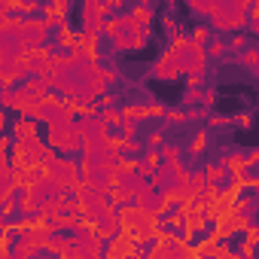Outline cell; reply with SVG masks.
Masks as SVG:
<instances>
[{
	"instance_id": "obj_1",
	"label": "cell",
	"mask_w": 259,
	"mask_h": 259,
	"mask_svg": "<svg viewBox=\"0 0 259 259\" xmlns=\"http://www.w3.org/2000/svg\"><path fill=\"white\" fill-rule=\"evenodd\" d=\"M250 7H253V0H226V4L210 16V28L220 31V34L241 31L250 22Z\"/></svg>"
},
{
	"instance_id": "obj_2",
	"label": "cell",
	"mask_w": 259,
	"mask_h": 259,
	"mask_svg": "<svg viewBox=\"0 0 259 259\" xmlns=\"http://www.w3.org/2000/svg\"><path fill=\"white\" fill-rule=\"evenodd\" d=\"M73 116H79V110H76V101H70V98H64V95H46L43 98V110H40V122L46 125V128H61V125H70V122H76Z\"/></svg>"
},
{
	"instance_id": "obj_3",
	"label": "cell",
	"mask_w": 259,
	"mask_h": 259,
	"mask_svg": "<svg viewBox=\"0 0 259 259\" xmlns=\"http://www.w3.org/2000/svg\"><path fill=\"white\" fill-rule=\"evenodd\" d=\"M46 180H55V183L73 189L82 180V168H79V162H73V156L49 150V156H46Z\"/></svg>"
},
{
	"instance_id": "obj_4",
	"label": "cell",
	"mask_w": 259,
	"mask_h": 259,
	"mask_svg": "<svg viewBox=\"0 0 259 259\" xmlns=\"http://www.w3.org/2000/svg\"><path fill=\"white\" fill-rule=\"evenodd\" d=\"M0 101H4V107L10 113H19V116H34L37 119L40 110H43V98H37L34 92H28L25 82H19L13 89H4V92H0Z\"/></svg>"
},
{
	"instance_id": "obj_5",
	"label": "cell",
	"mask_w": 259,
	"mask_h": 259,
	"mask_svg": "<svg viewBox=\"0 0 259 259\" xmlns=\"http://www.w3.org/2000/svg\"><path fill=\"white\" fill-rule=\"evenodd\" d=\"M110 40H113V49L116 52H141L147 46V40H150V31L141 28L138 22H132V16H128V13H122V25H119V31Z\"/></svg>"
},
{
	"instance_id": "obj_6",
	"label": "cell",
	"mask_w": 259,
	"mask_h": 259,
	"mask_svg": "<svg viewBox=\"0 0 259 259\" xmlns=\"http://www.w3.org/2000/svg\"><path fill=\"white\" fill-rule=\"evenodd\" d=\"M49 150H52V147H49L43 138H31V141H16V138H13V147H10V159H13V165L22 171V168H28V165L46 162Z\"/></svg>"
},
{
	"instance_id": "obj_7",
	"label": "cell",
	"mask_w": 259,
	"mask_h": 259,
	"mask_svg": "<svg viewBox=\"0 0 259 259\" xmlns=\"http://www.w3.org/2000/svg\"><path fill=\"white\" fill-rule=\"evenodd\" d=\"M46 144L64 156H76L82 153V132H79V122H70V125H61V128H49L46 135Z\"/></svg>"
},
{
	"instance_id": "obj_8",
	"label": "cell",
	"mask_w": 259,
	"mask_h": 259,
	"mask_svg": "<svg viewBox=\"0 0 259 259\" xmlns=\"http://www.w3.org/2000/svg\"><path fill=\"white\" fill-rule=\"evenodd\" d=\"M119 223H122V232H138V229H144V226H153V223H162V217L159 213H153L150 207H144V204H138V201H128V204H122L119 207Z\"/></svg>"
},
{
	"instance_id": "obj_9",
	"label": "cell",
	"mask_w": 259,
	"mask_h": 259,
	"mask_svg": "<svg viewBox=\"0 0 259 259\" xmlns=\"http://www.w3.org/2000/svg\"><path fill=\"white\" fill-rule=\"evenodd\" d=\"M107 16H113L110 0H82V10H79V25H82V31L104 34Z\"/></svg>"
},
{
	"instance_id": "obj_10",
	"label": "cell",
	"mask_w": 259,
	"mask_h": 259,
	"mask_svg": "<svg viewBox=\"0 0 259 259\" xmlns=\"http://www.w3.org/2000/svg\"><path fill=\"white\" fill-rule=\"evenodd\" d=\"M247 229H250V213H241V210L229 207V213H226L220 223H213V229H207V235H210L213 241H229V238H235V235H244Z\"/></svg>"
},
{
	"instance_id": "obj_11",
	"label": "cell",
	"mask_w": 259,
	"mask_h": 259,
	"mask_svg": "<svg viewBox=\"0 0 259 259\" xmlns=\"http://www.w3.org/2000/svg\"><path fill=\"white\" fill-rule=\"evenodd\" d=\"M49 22L40 16H22V25H19V34H22V43L25 49H37V46H46L49 43Z\"/></svg>"
},
{
	"instance_id": "obj_12",
	"label": "cell",
	"mask_w": 259,
	"mask_h": 259,
	"mask_svg": "<svg viewBox=\"0 0 259 259\" xmlns=\"http://www.w3.org/2000/svg\"><path fill=\"white\" fill-rule=\"evenodd\" d=\"M104 256L107 259H125V256H147V247L144 244H138L128 232H119L116 238H110L107 244H104Z\"/></svg>"
},
{
	"instance_id": "obj_13",
	"label": "cell",
	"mask_w": 259,
	"mask_h": 259,
	"mask_svg": "<svg viewBox=\"0 0 259 259\" xmlns=\"http://www.w3.org/2000/svg\"><path fill=\"white\" fill-rule=\"evenodd\" d=\"M79 132H82V141H104L110 135V122L104 119V113H89V116H79Z\"/></svg>"
},
{
	"instance_id": "obj_14",
	"label": "cell",
	"mask_w": 259,
	"mask_h": 259,
	"mask_svg": "<svg viewBox=\"0 0 259 259\" xmlns=\"http://www.w3.org/2000/svg\"><path fill=\"white\" fill-rule=\"evenodd\" d=\"M153 76H156V79H162V82H174V79H180V76H183V70H180L177 55H174V49H171V46L156 58V64H153Z\"/></svg>"
},
{
	"instance_id": "obj_15",
	"label": "cell",
	"mask_w": 259,
	"mask_h": 259,
	"mask_svg": "<svg viewBox=\"0 0 259 259\" xmlns=\"http://www.w3.org/2000/svg\"><path fill=\"white\" fill-rule=\"evenodd\" d=\"M207 229H210L207 213H204V210H192V213H186V223H183L180 235L189 238V241H195V235H207Z\"/></svg>"
},
{
	"instance_id": "obj_16",
	"label": "cell",
	"mask_w": 259,
	"mask_h": 259,
	"mask_svg": "<svg viewBox=\"0 0 259 259\" xmlns=\"http://www.w3.org/2000/svg\"><path fill=\"white\" fill-rule=\"evenodd\" d=\"M40 119H34V116H19L16 122H13V138L16 141H31V138H40Z\"/></svg>"
},
{
	"instance_id": "obj_17",
	"label": "cell",
	"mask_w": 259,
	"mask_h": 259,
	"mask_svg": "<svg viewBox=\"0 0 259 259\" xmlns=\"http://www.w3.org/2000/svg\"><path fill=\"white\" fill-rule=\"evenodd\" d=\"M67 13H70V4H58V0H46L43 4V19L49 22V28H61L67 25Z\"/></svg>"
},
{
	"instance_id": "obj_18",
	"label": "cell",
	"mask_w": 259,
	"mask_h": 259,
	"mask_svg": "<svg viewBox=\"0 0 259 259\" xmlns=\"http://www.w3.org/2000/svg\"><path fill=\"white\" fill-rule=\"evenodd\" d=\"M177 241V235H174V229H165L162 226V232H159V238L153 241V247H147V256L150 259H165L168 256V247Z\"/></svg>"
},
{
	"instance_id": "obj_19",
	"label": "cell",
	"mask_w": 259,
	"mask_h": 259,
	"mask_svg": "<svg viewBox=\"0 0 259 259\" xmlns=\"http://www.w3.org/2000/svg\"><path fill=\"white\" fill-rule=\"evenodd\" d=\"M55 46H58V49H64V52H73V49L79 46V31H73L70 25L55 28Z\"/></svg>"
},
{
	"instance_id": "obj_20",
	"label": "cell",
	"mask_w": 259,
	"mask_h": 259,
	"mask_svg": "<svg viewBox=\"0 0 259 259\" xmlns=\"http://www.w3.org/2000/svg\"><path fill=\"white\" fill-rule=\"evenodd\" d=\"M98 37L101 34H92V31H82L79 28V49L89 61H101V46H98Z\"/></svg>"
},
{
	"instance_id": "obj_21",
	"label": "cell",
	"mask_w": 259,
	"mask_h": 259,
	"mask_svg": "<svg viewBox=\"0 0 259 259\" xmlns=\"http://www.w3.org/2000/svg\"><path fill=\"white\" fill-rule=\"evenodd\" d=\"M223 165H226V171H229V174H247V168H250L247 153H241V150L226 153V156H223Z\"/></svg>"
},
{
	"instance_id": "obj_22",
	"label": "cell",
	"mask_w": 259,
	"mask_h": 259,
	"mask_svg": "<svg viewBox=\"0 0 259 259\" xmlns=\"http://www.w3.org/2000/svg\"><path fill=\"white\" fill-rule=\"evenodd\" d=\"M159 195H162V192L150 183L144 192H138V195H135V201H138V204H144V207H150L153 213H159Z\"/></svg>"
},
{
	"instance_id": "obj_23",
	"label": "cell",
	"mask_w": 259,
	"mask_h": 259,
	"mask_svg": "<svg viewBox=\"0 0 259 259\" xmlns=\"http://www.w3.org/2000/svg\"><path fill=\"white\" fill-rule=\"evenodd\" d=\"M159 192H162L159 195V217L174 210V207H180V192L177 189H159Z\"/></svg>"
},
{
	"instance_id": "obj_24",
	"label": "cell",
	"mask_w": 259,
	"mask_h": 259,
	"mask_svg": "<svg viewBox=\"0 0 259 259\" xmlns=\"http://www.w3.org/2000/svg\"><path fill=\"white\" fill-rule=\"evenodd\" d=\"M128 16H132V22H138L141 28H147V31H150V25H153V7H144V4H138V7H132V10H128Z\"/></svg>"
},
{
	"instance_id": "obj_25",
	"label": "cell",
	"mask_w": 259,
	"mask_h": 259,
	"mask_svg": "<svg viewBox=\"0 0 259 259\" xmlns=\"http://www.w3.org/2000/svg\"><path fill=\"white\" fill-rule=\"evenodd\" d=\"M159 165H162V153H159V150H153V147H150V150H147V156H144V159H141V171H144V174H147V177H153V174H156V171H159Z\"/></svg>"
},
{
	"instance_id": "obj_26",
	"label": "cell",
	"mask_w": 259,
	"mask_h": 259,
	"mask_svg": "<svg viewBox=\"0 0 259 259\" xmlns=\"http://www.w3.org/2000/svg\"><path fill=\"white\" fill-rule=\"evenodd\" d=\"M223 4H226V0H189V7H192L198 16H207V19H210Z\"/></svg>"
},
{
	"instance_id": "obj_27",
	"label": "cell",
	"mask_w": 259,
	"mask_h": 259,
	"mask_svg": "<svg viewBox=\"0 0 259 259\" xmlns=\"http://www.w3.org/2000/svg\"><path fill=\"white\" fill-rule=\"evenodd\" d=\"M201 171L207 174V180H210V183H223V180L229 177V171H226V165H223V159H220V162H207V165H204Z\"/></svg>"
},
{
	"instance_id": "obj_28",
	"label": "cell",
	"mask_w": 259,
	"mask_h": 259,
	"mask_svg": "<svg viewBox=\"0 0 259 259\" xmlns=\"http://www.w3.org/2000/svg\"><path fill=\"white\" fill-rule=\"evenodd\" d=\"M122 116H125V119H135V122L150 119V104H125V107H122Z\"/></svg>"
},
{
	"instance_id": "obj_29",
	"label": "cell",
	"mask_w": 259,
	"mask_h": 259,
	"mask_svg": "<svg viewBox=\"0 0 259 259\" xmlns=\"http://www.w3.org/2000/svg\"><path fill=\"white\" fill-rule=\"evenodd\" d=\"M110 201H113L116 207H122V204H128V201H135V192H132V189H125V186L119 183V186L110 189Z\"/></svg>"
},
{
	"instance_id": "obj_30",
	"label": "cell",
	"mask_w": 259,
	"mask_h": 259,
	"mask_svg": "<svg viewBox=\"0 0 259 259\" xmlns=\"http://www.w3.org/2000/svg\"><path fill=\"white\" fill-rule=\"evenodd\" d=\"M159 153H162V162H168V165H180V159H183V150L177 144H165Z\"/></svg>"
},
{
	"instance_id": "obj_31",
	"label": "cell",
	"mask_w": 259,
	"mask_h": 259,
	"mask_svg": "<svg viewBox=\"0 0 259 259\" xmlns=\"http://www.w3.org/2000/svg\"><path fill=\"white\" fill-rule=\"evenodd\" d=\"M207 141H210V138H207V132H195V138L189 141V147H186V150H189L192 156H201V153L207 150Z\"/></svg>"
},
{
	"instance_id": "obj_32",
	"label": "cell",
	"mask_w": 259,
	"mask_h": 259,
	"mask_svg": "<svg viewBox=\"0 0 259 259\" xmlns=\"http://www.w3.org/2000/svg\"><path fill=\"white\" fill-rule=\"evenodd\" d=\"M217 247H220V241H213V238L207 235L201 244H195V259H201V256H217Z\"/></svg>"
},
{
	"instance_id": "obj_33",
	"label": "cell",
	"mask_w": 259,
	"mask_h": 259,
	"mask_svg": "<svg viewBox=\"0 0 259 259\" xmlns=\"http://www.w3.org/2000/svg\"><path fill=\"white\" fill-rule=\"evenodd\" d=\"M238 64H244V67H250V70L259 73V49H244L238 55Z\"/></svg>"
},
{
	"instance_id": "obj_34",
	"label": "cell",
	"mask_w": 259,
	"mask_h": 259,
	"mask_svg": "<svg viewBox=\"0 0 259 259\" xmlns=\"http://www.w3.org/2000/svg\"><path fill=\"white\" fill-rule=\"evenodd\" d=\"M101 113H104V119L110 122V128H113V125H116V128H122V122H125V116H122V110H116V107H104Z\"/></svg>"
},
{
	"instance_id": "obj_35",
	"label": "cell",
	"mask_w": 259,
	"mask_h": 259,
	"mask_svg": "<svg viewBox=\"0 0 259 259\" xmlns=\"http://www.w3.org/2000/svg\"><path fill=\"white\" fill-rule=\"evenodd\" d=\"M226 49H229V40H220V37H217V40H210L207 55H210V58H223V55H226Z\"/></svg>"
},
{
	"instance_id": "obj_36",
	"label": "cell",
	"mask_w": 259,
	"mask_h": 259,
	"mask_svg": "<svg viewBox=\"0 0 259 259\" xmlns=\"http://www.w3.org/2000/svg\"><path fill=\"white\" fill-rule=\"evenodd\" d=\"M43 0H22V16H40Z\"/></svg>"
},
{
	"instance_id": "obj_37",
	"label": "cell",
	"mask_w": 259,
	"mask_h": 259,
	"mask_svg": "<svg viewBox=\"0 0 259 259\" xmlns=\"http://www.w3.org/2000/svg\"><path fill=\"white\" fill-rule=\"evenodd\" d=\"M207 125H210V128H226V125H235V116H226V113H213V116L207 119Z\"/></svg>"
},
{
	"instance_id": "obj_38",
	"label": "cell",
	"mask_w": 259,
	"mask_h": 259,
	"mask_svg": "<svg viewBox=\"0 0 259 259\" xmlns=\"http://www.w3.org/2000/svg\"><path fill=\"white\" fill-rule=\"evenodd\" d=\"M119 150L132 156V153H138V150H141V141H138V138H119Z\"/></svg>"
},
{
	"instance_id": "obj_39",
	"label": "cell",
	"mask_w": 259,
	"mask_h": 259,
	"mask_svg": "<svg viewBox=\"0 0 259 259\" xmlns=\"http://www.w3.org/2000/svg\"><path fill=\"white\" fill-rule=\"evenodd\" d=\"M147 147L162 150V147H165V135H162V132H150V135H147Z\"/></svg>"
},
{
	"instance_id": "obj_40",
	"label": "cell",
	"mask_w": 259,
	"mask_h": 259,
	"mask_svg": "<svg viewBox=\"0 0 259 259\" xmlns=\"http://www.w3.org/2000/svg\"><path fill=\"white\" fill-rule=\"evenodd\" d=\"M244 244H250V247H256V244H259V223H256V226L250 223V229L244 232Z\"/></svg>"
},
{
	"instance_id": "obj_41",
	"label": "cell",
	"mask_w": 259,
	"mask_h": 259,
	"mask_svg": "<svg viewBox=\"0 0 259 259\" xmlns=\"http://www.w3.org/2000/svg\"><path fill=\"white\" fill-rule=\"evenodd\" d=\"M244 43H247V40H244L241 31H235V34L229 37V49H235V52H244Z\"/></svg>"
},
{
	"instance_id": "obj_42",
	"label": "cell",
	"mask_w": 259,
	"mask_h": 259,
	"mask_svg": "<svg viewBox=\"0 0 259 259\" xmlns=\"http://www.w3.org/2000/svg\"><path fill=\"white\" fill-rule=\"evenodd\" d=\"M250 28L253 34H259V0H253V7H250Z\"/></svg>"
},
{
	"instance_id": "obj_43",
	"label": "cell",
	"mask_w": 259,
	"mask_h": 259,
	"mask_svg": "<svg viewBox=\"0 0 259 259\" xmlns=\"http://www.w3.org/2000/svg\"><path fill=\"white\" fill-rule=\"evenodd\" d=\"M162 28H165V34H171V37H174V34H180V31H177V19H174V16H162Z\"/></svg>"
},
{
	"instance_id": "obj_44",
	"label": "cell",
	"mask_w": 259,
	"mask_h": 259,
	"mask_svg": "<svg viewBox=\"0 0 259 259\" xmlns=\"http://www.w3.org/2000/svg\"><path fill=\"white\" fill-rule=\"evenodd\" d=\"M192 40H195V43H207V40H210V28H204V25H198V28L192 31Z\"/></svg>"
},
{
	"instance_id": "obj_45",
	"label": "cell",
	"mask_w": 259,
	"mask_h": 259,
	"mask_svg": "<svg viewBox=\"0 0 259 259\" xmlns=\"http://www.w3.org/2000/svg\"><path fill=\"white\" fill-rule=\"evenodd\" d=\"M150 119H168V107L165 104H150Z\"/></svg>"
},
{
	"instance_id": "obj_46",
	"label": "cell",
	"mask_w": 259,
	"mask_h": 259,
	"mask_svg": "<svg viewBox=\"0 0 259 259\" xmlns=\"http://www.w3.org/2000/svg\"><path fill=\"white\" fill-rule=\"evenodd\" d=\"M122 135H125V138H138V122H135V119H125V122H122Z\"/></svg>"
},
{
	"instance_id": "obj_47",
	"label": "cell",
	"mask_w": 259,
	"mask_h": 259,
	"mask_svg": "<svg viewBox=\"0 0 259 259\" xmlns=\"http://www.w3.org/2000/svg\"><path fill=\"white\" fill-rule=\"evenodd\" d=\"M189 119V113L186 110H168V122H177V125H183Z\"/></svg>"
},
{
	"instance_id": "obj_48",
	"label": "cell",
	"mask_w": 259,
	"mask_h": 259,
	"mask_svg": "<svg viewBox=\"0 0 259 259\" xmlns=\"http://www.w3.org/2000/svg\"><path fill=\"white\" fill-rule=\"evenodd\" d=\"M201 82H204V73H189L186 76V89H201Z\"/></svg>"
},
{
	"instance_id": "obj_49",
	"label": "cell",
	"mask_w": 259,
	"mask_h": 259,
	"mask_svg": "<svg viewBox=\"0 0 259 259\" xmlns=\"http://www.w3.org/2000/svg\"><path fill=\"white\" fill-rule=\"evenodd\" d=\"M98 107H101V110H104V107H116V95H113V92H104V95L98 98Z\"/></svg>"
},
{
	"instance_id": "obj_50",
	"label": "cell",
	"mask_w": 259,
	"mask_h": 259,
	"mask_svg": "<svg viewBox=\"0 0 259 259\" xmlns=\"http://www.w3.org/2000/svg\"><path fill=\"white\" fill-rule=\"evenodd\" d=\"M201 104H204V107H213V104H217V92H213V89H204V92H201Z\"/></svg>"
},
{
	"instance_id": "obj_51",
	"label": "cell",
	"mask_w": 259,
	"mask_h": 259,
	"mask_svg": "<svg viewBox=\"0 0 259 259\" xmlns=\"http://www.w3.org/2000/svg\"><path fill=\"white\" fill-rule=\"evenodd\" d=\"M201 101V89H186V104H198Z\"/></svg>"
},
{
	"instance_id": "obj_52",
	"label": "cell",
	"mask_w": 259,
	"mask_h": 259,
	"mask_svg": "<svg viewBox=\"0 0 259 259\" xmlns=\"http://www.w3.org/2000/svg\"><path fill=\"white\" fill-rule=\"evenodd\" d=\"M250 122H253V116H250V113H238V116H235V125H244V128H247Z\"/></svg>"
},
{
	"instance_id": "obj_53",
	"label": "cell",
	"mask_w": 259,
	"mask_h": 259,
	"mask_svg": "<svg viewBox=\"0 0 259 259\" xmlns=\"http://www.w3.org/2000/svg\"><path fill=\"white\" fill-rule=\"evenodd\" d=\"M247 162H250V168H259V147L247 153Z\"/></svg>"
},
{
	"instance_id": "obj_54",
	"label": "cell",
	"mask_w": 259,
	"mask_h": 259,
	"mask_svg": "<svg viewBox=\"0 0 259 259\" xmlns=\"http://www.w3.org/2000/svg\"><path fill=\"white\" fill-rule=\"evenodd\" d=\"M247 189H253V192L259 195V174H256V177H247Z\"/></svg>"
},
{
	"instance_id": "obj_55",
	"label": "cell",
	"mask_w": 259,
	"mask_h": 259,
	"mask_svg": "<svg viewBox=\"0 0 259 259\" xmlns=\"http://www.w3.org/2000/svg\"><path fill=\"white\" fill-rule=\"evenodd\" d=\"M256 253V247H250V244H241V256H253Z\"/></svg>"
},
{
	"instance_id": "obj_56",
	"label": "cell",
	"mask_w": 259,
	"mask_h": 259,
	"mask_svg": "<svg viewBox=\"0 0 259 259\" xmlns=\"http://www.w3.org/2000/svg\"><path fill=\"white\" fill-rule=\"evenodd\" d=\"M110 7H113V13H116V10H122V0H110Z\"/></svg>"
},
{
	"instance_id": "obj_57",
	"label": "cell",
	"mask_w": 259,
	"mask_h": 259,
	"mask_svg": "<svg viewBox=\"0 0 259 259\" xmlns=\"http://www.w3.org/2000/svg\"><path fill=\"white\" fill-rule=\"evenodd\" d=\"M141 4H144V7H153V0H141Z\"/></svg>"
},
{
	"instance_id": "obj_58",
	"label": "cell",
	"mask_w": 259,
	"mask_h": 259,
	"mask_svg": "<svg viewBox=\"0 0 259 259\" xmlns=\"http://www.w3.org/2000/svg\"><path fill=\"white\" fill-rule=\"evenodd\" d=\"M58 4H70V7H73V0H58Z\"/></svg>"
}]
</instances>
